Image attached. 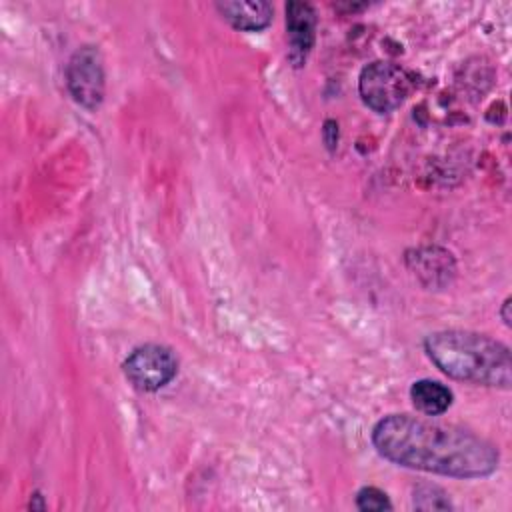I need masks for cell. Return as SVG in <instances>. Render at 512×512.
I'll list each match as a JSON object with an SVG mask.
<instances>
[{
	"label": "cell",
	"instance_id": "9c48e42d",
	"mask_svg": "<svg viewBox=\"0 0 512 512\" xmlns=\"http://www.w3.org/2000/svg\"><path fill=\"white\" fill-rule=\"evenodd\" d=\"M410 398L416 410L426 416H440L452 404V390L438 380L422 378L410 386Z\"/></svg>",
	"mask_w": 512,
	"mask_h": 512
},
{
	"label": "cell",
	"instance_id": "52a82bcc",
	"mask_svg": "<svg viewBox=\"0 0 512 512\" xmlns=\"http://www.w3.org/2000/svg\"><path fill=\"white\" fill-rule=\"evenodd\" d=\"M406 262L410 270L426 284L432 288H440L450 284L456 266L454 258L448 250L438 248V246H428V248H418L414 250V256H406Z\"/></svg>",
	"mask_w": 512,
	"mask_h": 512
},
{
	"label": "cell",
	"instance_id": "30bf717a",
	"mask_svg": "<svg viewBox=\"0 0 512 512\" xmlns=\"http://www.w3.org/2000/svg\"><path fill=\"white\" fill-rule=\"evenodd\" d=\"M412 504L418 510H450L452 508L448 494L436 484H418L414 488Z\"/></svg>",
	"mask_w": 512,
	"mask_h": 512
},
{
	"label": "cell",
	"instance_id": "8fae6325",
	"mask_svg": "<svg viewBox=\"0 0 512 512\" xmlns=\"http://www.w3.org/2000/svg\"><path fill=\"white\" fill-rule=\"evenodd\" d=\"M356 506L358 510L364 512H382V510H392V502L386 496V492H382L376 486H364L358 490L356 494Z\"/></svg>",
	"mask_w": 512,
	"mask_h": 512
},
{
	"label": "cell",
	"instance_id": "6da1fadb",
	"mask_svg": "<svg viewBox=\"0 0 512 512\" xmlns=\"http://www.w3.org/2000/svg\"><path fill=\"white\" fill-rule=\"evenodd\" d=\"M372 444L386 460L452 478H482L498 468L500 454L486 438L410 414H390L372 428Z\"/></svg>",
	"mask_w": 512,
	"mask_h": 512
},
{
	"label": "cell",
	"instance_id": "3957f363",
	"mask_svg": "<svg viewBox=\"0 0 512 512\" xmlns=\"http://www.w3.org/2000/svg\"><path fill=\"white\" fill-rule=\"evenodd\" d=\"M414 88L412 74L388 60H376L362 68L358 92L362 102L378 114H388L404 104Z\"/></svg>",
	"mask_w": 512,
	"mask_h": 512
},
{
	"label": "cell",
	"instance_id": "ba28073f",
	"mask_svg": "<svg viewBox=\"0 0 512 512\" xmlns=\"http://www.w3.org/2000/svg\"><path fill=\"white\" fill-rule=\"evenodd\" d=\"M214 8L218 14L236 30L258 32L272 22V4L264 0H248V2H216Z\"/></svg>",
	"mask_w": 512,
	"mask_h": 512
},
{
	"label": "cell",
	"instance_id": "7a4b0ae2",
	"mask_svg": "<svg viewBox=\"0 0 512 512\" xmlns=\"http://www.w3.org/2000/svg\"><path fill=\"white\" fill-rule=\"evenodd\" d=\"M428 358L450 378L510 388L512 356L510 348L486 334L470 330H440L424 338Z\"/></svg>",
	"mask_w": 512,
	"mask_h": 512
},
{
	"label": "cell",
	"instance_id": "5b68a950",
	"mask_svg": "<svg viewBox=\"0 0 512 512\" xmlns=\"http://www.w3.org/2000/svg\"><path fill=\"white\" fill-rule=\"evenodd\" d=\"M70 96L84 108L96 110L104 98V66L94 46L78 48L66 66Z\"/></svg>",
	"mask_w": 512,
	"mask_h": 512
},
{
	"label": "cell",
	"instance_id": "8992f818",
	"mask_svg": "<svg viewBox=\"0 0 512 512\" xmlns=\"http://www.w3.org/2000/svg\"><path fill=\"white\" fill-rule=\"evenodd\" d=\"M286 32H288V60L294 68L304 66L316 40V12L308 2L286 4Z\"/></svg>",
	"mask_w": 512,
	"mask_h": 512
},
{
	"label": "cell",
	"instance_id": "7c38bea8",
	"mask_svg": "<svg viewBox=\"0 0 512 512\" xmlns=\"http://www.w3.org/2000/svg\"><path fill=\"white\" fill-rule=\"evenodd\" d=\"M510 302H512V300L506 298V300L502 302V308H500V316H502V320H504L506 326H510V320H512V318H510Z\"/></svg>",
	"mask_w": 512,
	"mask_h": 512
},
{
	"label": "cell",
	"instance_id": "277c9868",
	"mask_svg": "<svg viewBox=\"0 0 512 512\" xmlns=\"http://www.w3.org/2000/svg\"><path fill=\"white\" fill-rule=\"evenodd\" d=\"M126 380L140 392L164 388L178 372V358L162 344H142L134 348L122 364Z\"/></svg>",
	"mask_w": 512,
	"mask_h": 512
}]
</instances>
